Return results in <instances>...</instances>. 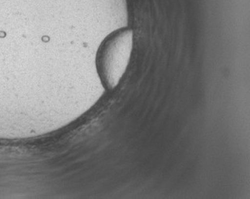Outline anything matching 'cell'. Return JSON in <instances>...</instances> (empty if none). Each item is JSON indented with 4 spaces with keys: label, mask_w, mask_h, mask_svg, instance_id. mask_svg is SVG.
<instances>
[{
    "label": "cell",
    "mask_w": 250,
    "mask_h": 199,
    "mask_svg": "<svg viewBox=\"0 0 250 199\" xmlns=\"http://www.w3.org/2000/svg\"><path fill=\"white\" fill-rule=\"evenodd\" d=\"M133 48V32L121 29L112 33L101 46L97 57L98 75L104 87L114 89L126 71Z\"/></svg>",
    "instance_id": "cell-1"
}]
</instances>
